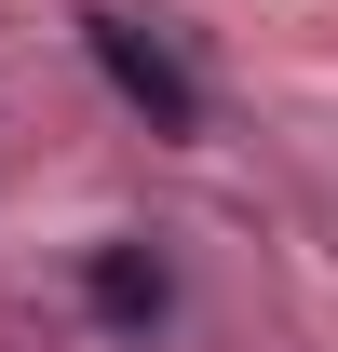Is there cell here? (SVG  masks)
<instances>
[{
    "label": "cell",
    "mask_w": 338,
    "mask_h": 352,
    "mask_svg": "<svg viewBox=\"0 0 338 352\" xmlns=\"http://www.w3.org/2000/svg\"><path fill=\"white\" fill-rule=\"evenodd\" d=\"M82 54L109 68V95H122L149 135H203V82L176 68V41H163V28H135V14H82Z\"/></svg>",
    "instance_id": "obj_1"
},
{
    "label": "cell",
    "mask_w": 338,
    "mask_h": 352,
    "mask_svg": "<svg viewBox=\"0 0 338 352\" xmlns=\"http://www.w3.org/2000/svg\"><path fill=\"white\" fill-rule=\"evenodd\" d=\"M82 298H95L109 339H149V325L176 311V271L149 258V244H95V258H82Z\"/></svg>",
    "instance_id": "obj_2"
}]
</instances>
